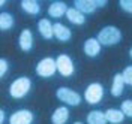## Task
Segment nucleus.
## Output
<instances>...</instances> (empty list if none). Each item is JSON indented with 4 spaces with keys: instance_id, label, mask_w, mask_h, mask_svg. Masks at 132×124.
Returning a JSON list of instances; mask_svg holds the SVG:
<instances>
[{
    "instance_id": "obj_2",
    "label": "nucleus",
    "mask_w": 132,
    "mask_h": 124,
    "mask_svg": "<svg viewBox=\"0 0 132 124\" xmlns=\"http://www.w3.org/2000/svg\"><path fill=\"white\" fill-rule=\"evenodd\" d=\"M30 87H32V81L29 78H18L11 84L9 93L14 99H21L30 91Z\"/></svg>"
},
{
    "instance_id": "obj_25",
    "label": "nucleus",
    "mask_w": 132,
    "mask_h": 124,
    "mask_svg": "<svg viewBox=\"0 0 132 124\" xmlns=\"http://www.w3.org/2000/svg\"><path fill=\"white\" fill-rule=\"evenodd\" d=\"M95 5H96V8H104L105 5H107V0H95Z\"/></svg>"
},
{
    "instance_id": "obj_28",
    "label": "nucleus",
    "mask_w": 132,
    "mask_h": 124,
    "mask_svg": "<svg viewBox=\"0 0 132 124\" xmlns=\"http://www.w3.org/2000/svg\"><path fill=\"white\" fill-rule=\"evenodd\" d=\"M74 124H82V123H74Z\"/></svg>"
},
{
    "instance_id": "obj_14",
    "label": "nucleus",
    "mask_w": 132,
    "mask_h": 124,
    "mask_svg": "<svg viewBox=\"0 0 132 124\" xmlns=\"http://www.w3.org/2000/svg\"><path fill=\"white\" fill-rule=\"evenodd\" d=\"M68 118H69V111H68V108L60 106V108H57L56 112L53 114L51 121H53V124H65L66 121H68Z\"/></svg>"
},
{
    "instance_id": "obj_16",
    "label": "nucleus",
    "mask_w": 132,
    "mask_h": 124,
    "mask_svg": "<svg viewBox=\"0 0 132 124\" xmlns=\"http://www.w3.org/2000/svg\"><path fill=\"white\" fill-rule=\"evenodd\" d=\"M105 117H107V121L108 123H113V124H120L123 121L125 114L122 112V109H108L105 112Z\"/></svg>"
},
{
    "instance_id": "obj_27",
    "label": "nucleus",
    "mask_w": 132,
    "mask_h": 124,
    "mask_svg": "<svg viewBox=\"0 0 132 124\" xmlns=\"http://www.w3.org/2000/svg\"><path fill=\"white\" fill-rule=\"evenodd\" d=\"M129 55H131V58H132V48H131V51H129Z\"/></svg>"
},
{
    "instance_id": "obj_18",
    "label": "nucleus",
    "mask_w": 132,
    "mask_h": 124,
    "mask_svg": "<svg viewBox=\"0 0 132 124\" xmlns=\"http://www.w3.org/2000/svg\"><path fill=\"white\" fill-rule=\"evenodd\" d=\"M107 117L105 112L101 111H92L90 114L87 115V124H107Z\"/></svg>"
},
{
    "instance_id": "obj_5",
    "label": "nucleus",
    "mask_w": 132,
    "mask_h": 124,
    "mask_svg": "<svg viewBox=\"0 0 132 124\" xmlns=\"http://www.w3.org/2000/svg\"><path fill=\"white\" fill-rule=\"evenodd\" d=\"M102 96H104V88H102V85L98 84V82L90 84V85L86 88V93H84V97H86V100H87L90 105L99 103L101 99H102Z\"/></svg>"
},
{
    "instance_id": "obj_17",
    "label": "nucleus",
    "mask_w": 132,
    "mask_h": 124,
    "mask_svg": "<svg viewBox=\"0 0 132 124\" xmlns=\"http://www.w3.org/2000/svg\"><path fill=\"white\" fill-rule=\"evenodd\" d=\"M66 17L68 20L72 23V24H84V21H86V17H84V14H81L78 9L75 8H71L68 9V12H66Z\"/></svg>"
},
{
    "instance_id": "obj_19",
    "label": "nucleus",
    "mask_w": 132,
    "mask_h": 124,
    "mask_svg": "<svg viewBox=\"0 0 132 124\" xmlns=\"http://www.w3.org/2000/svg\"><path fill=\"white\" fill-rule=\"evenodd\" d=\"M21 8L30 15H36L41 11V6H39V3L36 0H23L21 2Z\"/></svg>"
},
{
    "instance_id": "obj_15",
    "label": "nucleus",
    "mask_w": 132,
    "mask_h": 124,
    "mask_svg": "<svg viewBox=\"0 0 132 124\" xmlns=\"http://www.w3.org/2000/svg\"><path fill=\"white\" fill-rule=\"evenodd\" d=\"M54 36L57 37L59 41L66 42L71 39V30L66 27V25L60 24V23H56L54 24Z\"/></svg>"
},
{
    "instance_id": "obj_21",
    "label": "nucleus",
    "mask_w": 132,
    "mask_h": 124,
    "mask_svg": "<svg viewBox=\"0 0 132 124\" xmlns=\"http://www.w3.org/2000/svg\"><path fill=\"white\" fill-rule=\"evenodd\" d=\"M122 112L126 117H132V100H125L122 103Z\"/></svg>"
},
{
    "instance_id": "obj_11",
    "label": "nucleus",
    "mask_w": 132,
    "mask_h": 124,
    "mask_svg": "<svg viewBox=\"0 0 132 124\" xmlns=\"http://www.w3.org/2000/svg\"><path fill=\"white\" fill-rule=\"evenodd\" d=\"M101 51V43L98 39H87L84 43V52L89 55V57H96Z\"/></svg>"
},
{
    "instance_id": "obj_10",
    "label": "nucleus",
    "mask_w": 132,
    "mask_h": 124,
    "mask_svg": "<svg viewBox=\"0 0 132 124\" xmlns=\"http://www.w3.org/2000/svg\"><path fill=\"white\" fill-rule=\"evenodd\" d=\"M38 28H39V33L42 34V37L45 39H51L54 36V25L50 23V20H41L38 23Z\"/></svg>"
},
{
    "instance_id": "obj_29",
    "label": "nucleus",
    "mask_w": 132,
    "mask_h": 124,
    "mask_svg": "<svg viewBox=\"0 0 132 124\" xmlns=\"http://www.w3.org/2000/svg\"><path fill=\"white\" fill-rule=\"evenodd\" d=\"M131 85H132V84H131Z\"/></svg>"
},
{
    "instance_id": "obj_6",
    "label": "nucleus",
    "mask_w": 132,
    "mask_h": 124,
    "mask_svg": "<svg viewBox=\"0 0 132 124\" xmlns=\"http://www.w3.org/2000/svg\"><path fill=\"white\" fill-rule=\"evenodd\" d=\"M56 63H57V70L62 73V76H71L74 73V63L68 55H65V54L59 55Z\"/></svg>"
},
{
    "instance_id": "obj_23",
    "label": "nucleus",
    "mask_w": 132,
    "mask_h": 124,
    "mask_svg": "<svg viewBox=\"0 0 132 124\" xmlns=\"http://www.w3.org/2000/svg\"><path fill=\"white\" fill-rule=\"evenodd\" d=\"M120 6L123 11L132 14V0H120Z\"/></svg>"
},
{
    "instance_id": "obj_7",
    "label": "nucleus",
    "mask_w": 132,
    "mask_h": 124,
    "mask_svg": "<svg viewBox=\"0 0 132 124\" xmlns=\"http://www.w3.org/2000/svg\"><path fill=\"white\" fill-rule=\"evenodd\" d=\"M33 121V114L27 109L14 112L9 118V124H30Z\"/></svg>"
},
{
    "instance_id": "obj_9",
    "label": "nucleus",
    "mask_w": 132,
    "mask_h": 124,
    "mask_svg": "<svg viewBox=\"0 0 132 124\" xmlns=\"http://www.w3.org/2000/svg\"><path fill=\"white\" fill-rule=\"evenodd\" d=\"M75 9H78L81 14H93L96 11V5H95V0H77L74 3Z\"/></svg>"
},
{
    "instance_id": "obj_22",
    "label": "nucleus",
    "mask_w": 132,
    "mask_h": 124,
    "mask_svg": "<svg viewBox=\"0 0 132 124\" xmlns=\"http://www.w3.org/2000/svg\"><path fill=\"white\" fill-rule=\"evenodd\" d=\"M123 79L126 84H132V66H128L123 70Z\"/></svg>"
},
{
    "instance_id": "obj_20",
    "label": "nucleus",
    "mask_w": 132,
    "mask_h": 124,
    "mask_svg": "<svg viewBox=\"0 0 132 124\" xmlns=\"http://www.w3.org/2000/svg\"><path fill=\"white\" fill-rule=\"evenodd\" d=\"M12 25H14V17L11 14L3 12L0 15V28L2 30H9V28H12Z\"/></svg>"
},
{
    "instance_id": "obj_26",
    "label": "nucleus",
    "mask_w": 132,
    "mask_h": 124,
    "mask_svg": "<svg viewBox=\"0 0 132 124\" xmlns=\"http://www.w3.org/2000/svg\"><path fill=\"white\" fill-rule=\"evenodd\" d=\"M0 123H5V111H0Z\"/></svg>"
},
{
    "instance_id": "obj_8",
    "label": "nucleus",
    "mask_w": 132,
    "mask_h": 124,
    "mask_svg": "<svg viewBox=\"0 0 132 124\" xmlns=\"http://www.w3.org/2000/svg\"><path fill=\"white\" fill-rule=\"evenodd\" d=\"M68 12V8L63 2H53L48 8V14L50 17H54V18H62Z\"/></svg>"
},
{
    "instance_id": "obj_24",
    "label": "nucleus",
    "mask_w": 132,
    "mask_h": 124,
    "mask_svg": "<svg viewBox=\"0 0 132 124\" xmlns=\"http://www.w3.org/2000/svg\"><path fill=\"white\" fill-rule=\"evenodd\" d=\"M6 70H8V61L5 58H2L0 60V76H5Z\"/></svg>"
},
{
    "instance_id": "obj_4",
    "label": "nucleus",
    "mask_w": 132,
    "mask_h": 124,
    "mask_svg": "<svg viewBox=\"0 0 132 124\" xmlns=\"http://www.w3.org/2000/svg\"><path fill=\"white\" fill-rule=\"evenodd\" d=\"M56 70H57V63L51 57H47L44 60H41L38 63V66H36V73L39 75L41 78H50V76H53L56 73Z\"/></svg>"
},
{
    "instance_id": "obj_12",
    "label": "nucleus",
    "mask_w": 132,
    "mask_h": 124,
    "mask_svg": "<svg viewBox=\"0 0 132 124\" xmlns=\"http://www.w3.org/2000/svg\"><path fill=\"white\" fill-rule=\"evenodd\" d=\"M33 46V34L30 30H23L20 34V48L23 51H30Z\"/></svg>"
},
{
    "instance_id": "obj_1",
    "label": "nucleus",
    "mask_w": 132,
    "mask_h": 124,
    "mask_svg": "<svg viewBox=\"0 0 132 124\" xmlns=\"http://www.w3.org/2000/svg\"><path fill=\"white\" fill-rule=\"evenodd\" d=\"M98 41L101 45H105V46L116 45V43H119L122 41V32L117 27H113V25L104 27L98 33Z\"/></svg>"
},
{
    "instance_id": "obj_3",
    "label": "nucleus",
    "mask_w": 132,
    "mask_h": 124,
    "mask_svg": "<svg viewBox=\"0 0 132 124\" xmlns=\"http://www.w3.org/2000/svg\"><path fill=\"white\" fill-rule=\"evenodd\" d=\"M59 100L65 102L66 105H71V106H78L80 102H81V97L77 91L71 90V88H66V87H60L56 93Z\"/></svg>"
},
{
    "instance_id": "obj_13",
    "label": "nucleus",
    "mask_w": 132,
    "mask_h": 124,
    "mask_svg": "<svg viewBox=\"0 0 132 124\" xmlns=\"http://www.w3.org/2000/svg\"><path fill=\"white\" fill-rule=\"evenodd\" d=\"M123 87H125L123 75H122V73L114 75L113 85H111V94H113L114 97H119V96H122V93H123Z\"/></svg>"
}]
</instances>
